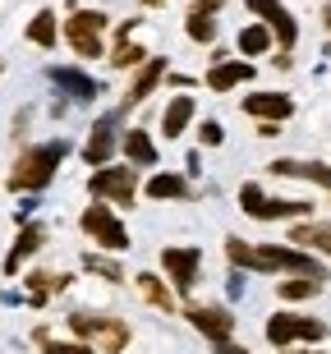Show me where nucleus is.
<instances>
[{"label": "nucleus", "mask_w": 331, "mask_h": 354, "mask_svg": "<svg viewBox=\"0 0 331 354\" xmlns=\"http://www.w3.org/2000/svg\"><path fill=\"white\" fill-rule=\"evenodd\" d=\"M290 244L294 249H313V253H322V258H331V221H299L290 230Z\"/></svg>", "instance_id": "f3484780"}, {"label": "nucleus", "mask_w": 331, "mask_h": 354, "mask_svg": "<svg viewBox=\"0 0 331 354\" xmlns=\"http://www.w3.org/2000/svg\"><path fill=\"white\" fill-rule=\"evenodd\" d=\"M37 345H41L46 354H97L93 345H83V341H51L46 331H37Z\"/></svg>", "instance_id": "c85d7f7f"}, {"label": "nucleus", "mask_w": 331, "mask_h": 354, "mask_svg": "<svg viewBox=\"0 0 331 354\" xmlns=\"http://www.w3.org/2000/svg\"><path fill=\"white\" fill-rule=\"evenodd\" d=\"M41 239H46V230H41L37 221H28L23 230H19V239H14V249L5 253V276H14V272H19V267H23L28 258H32V253L41 249Z\"/></svg>", "instance_id": "a211bd4d"}, {"label": "nucleus", "mask_w": 331, "mask_h": 354, "mask_svg": "<svg viewBox=\"0 0 331 354\" xmlns=\"http://www.w3.org/2000/svg\"><path fill=\"white\" fill-rule=\"evenodd\" d=\"M189 120H193V97L180 92V97H171L166 111H161V133H166V138H180V133L189 129Z\"/></svg>", "instance_id": "5701e85b"}, {"label": "nucleus", "mask_w": 331, "mask_h": 354, "mask_svg": "<svg viewBox=\"0 0 331 354\" xmlns=\"http://www.w3.org/2000/svg\"><path fill=\"white\" fill-rule=\"evenodd\" d=\"M111 124H115V115L97 120V124H93V138H88V147H83V157H88V166H93V171H102V166L111 161V152L120 147V138L111 133Z\"/></svg>", "instance_id": "2eb2a0df"}, {"label": "nucleus", "mask_w": 331, "mask_h": 354, "mask_svg": "<svg viewBox=\"0 0 331 354\" xmlns=\"http://www.w3.org/2000/svg\"><path fill=\"white\" fill-rule=\"evenodd\" d=\"M0 74H5V65H0Z\"/></svg>", "instance_id": "4c0bfd02"}, {"label": "nucleus", "mask_w": 331, "mask_h": 354, "mask_svg": "<svg viewBox=\"0 0 331 354\" xmlns=\"http://www.w3.org/2000/svg\"><path fill=\"white\" fill-rule=\"evenodd\" d=\"M69 331L102 354H120L133 336L124 317H106V313H69Z\"/></svg>", "instance_id": "f03ea898"}, {"label": "nucleus", "mask_w": 331, "mask_h": 354, "mask_svg": "<svg viewBox=\"0 0 331 354\" xmlns=\"http://www.w3.org/2000/svg\"><path fill=\"white\" fill-rule=\"evenodd\" d=\"M133 281H138V295H143L152 308H161V313H175V290H171V281H166V276H157V272H138Z\"/></svg>", "instance_id": "aec40b11"}, {"label": "nucleus", "mask_w": 331, "mask_h": 354, "mask_svg": "<svg viewBox=\"0 0 331 354\" xmlns=\"http://www.w3.org/2000/svg\"><path fill=\"white\" fill-rule=\"evenodd\" d=\"M106 24L111 19L102 10H74L65 19V41L83 55V60H97V55L106 51Z\"/></svg>", "instance_id": "39448f33"}, {"label": "nucleus", "mask_w": 331, "mask_h": 354, "mask_svg": "<svg viewBox=\"0 0 331 354\" xmlns=\"http://www.w3.org/2000/svg\"><path fill=\"white\" fill-rule=\"evenodd\" d=\"M185 317L193 322V331H202L212 345H225L230 336H235V313L230 308H212V304H193V308H185Z\"/></svg>", "instance_id": "9d476101"}, {"label": "nucleus", "mask_w": 331, "mask_h": 354, "mask_svg": "<svg viewBox=\"0 0 331 354\" xmlns=\"http://www.w3.org/2000/svg\"><path fill=\"white\" fill-rule=\"evenodd\" d=\"M249 10L258 14V19H263L267 28H272V37H276L281 46H285V51H290L294 41H299V24H294V14L285 10L281 0H249Z\"/></svg>", "instance_id": "9b49d317"}, {"label": "nucleus", "mask_w": 331, "mask_h": 354, "mask_svg": "<svg viewBox=\"0 0 331 354\" xmlns=\"http://www.w3.org/2000/svg\"><path fill=\"white\" fill-rule=\"evenodd\" d=\"M83 272L102 276V281H111V286H120V281H124V267L111 263V258H102V253H88V258H83Z\"/></svg>", "instance_id": "cd10ccee"}, {"label": "nucleus", "mask_w": 331, "mask_h": 354, "mask_svg": "<svg viewBox=\"0 0 331 354\" xmlns=\"http://www.w3.org/2000/svg\"><path fill=\"white\" fill-rule=\"evenodd\" d=\"M267 341L276 345V350H285V345L294 341H327V322L322 317H304V313H272L267 317Z\"/></svg>", "instance_id": "0eeeda50"}, {"label": "nucleus", "mask_w": 331, "mask_h": 354, "mask_svg": "<svg viewBox=\"0 0 331 354\" xmlns=\"http://www.w3.org/2000/svg\"><path fill=\"white\" fill-rule=\"evenodd\" d=\"M143 194L152 198V203H171V198H185L189 194V184H185V175L161 171V175H152V180L143 184Z\"/></svg>", "instance_id": "b1692460"}, {"label": "nucleus", "mask_w": 331, "mask_h": 354, "mask_svg": "<svg viewBox=\"0 0 331 354\" xmlns=\"http://www.w3.org/2000/svg\"><path fill=\"white\" fill-rule=\"evenodd\" d=\"M46 74H51V83H55V88H65L69 97H74V102H97V97H102V83H97L93 74H83V69L51 65Z\"/></svg>", "instance_id": "ddd939ff"}, {"label": "nucleus", "mask_w": 331, "mask_h": 354, "mask_svg": "<svg viewBox=\"0 0 331 354\" xmlns=\"http://www.w3.org/2000/svg\"><path fill=\"white\" fill-rule=\"evenodd\" d=\"M225 0H193L189 5V14H207V19H216V10H221Z\"/></svg>", "instance_id": "473e14b6"}, {"label": "nucleus", "mask_w": 331, "mask_h": 354, "mask_svg": "<svg viewBox=\"0 0 331 354\" xmlns=\"http://www.w3.org/2000/svg\"><path fill=\"white\" fill-rule=\"evenodd\" d=\"M216 354H249V350H239V345H230V341H225V345H216Z\"/></svg>", "instance_id": "72a5a7b5"}, {"label": "nucleus", "mask_w": 331, "mask_h": 354, "mask_svg": "<svg viewBox=\"0 0 331 354\" xmlns=\"http://www.w3.org/2000/svg\"><path fill=\"white\" fill-rule=\"evenodd\" d=\"M249 79H253L249 60H221V65L207 69V88L212 92H230V88H239V83H249Z\"/></svg>", "instance_id": "412c9836"}, {"label": "nucleus", "mask_w": 331, "mask_h": 354, "mask_svg": "<svg viewBox=\"0 0 331 354\" xmlns=\"http://www.w3.org/2000/svg\"><path fill=\"white\" fill-rule=\"evenodd\" d=\"M185 32H189L193 41H202V46H207V41L216 37V24L207 19V14H189V19H185Z\"/></svg>", "instance_id": "c756f323"}, {"label": "nucleus", "mask_w": 331, "mask_h": 354, "mask_svg": "<svg viewBox=\"0 0 331 354\" xmlns=\"http://www.w3.org/2000/svg\"><path fill=\"white\" fill-rule=\"evenodd\" d=\"M239 212H249L253 221H299L313 212V203H290V198H267L258 184H244L239 189Z\"/></svg>", "instance_id": "423d86ee"}, {"label": "nucleus", "mask_w": 331, "mask_h": 354, "mask_svg": "<svg viewBox=\"0 0 331 354\" xmlns=\"http://www.w3.org/2000/svg\"><path fill=\"white\" fill-rule=\"evenodd\" d=\"M294 354H318V350H294Z\"/></svg>", "instance_id": "c9c22d12"}, {"label": "nucleus", "mask_w": 331, "mask_h": 354, "mask_svg": "<svg viewBox=\"0 0 331 354\" xmlns=\"http://www.w3.org/2000/svg\"><path fill=\"white\" fill-rule=\"evenodd\" d=\"M322 19H327V28H331V5H327V10H322Z\"/></svg>", "instance_id": "f704fd0d"}, {"label": "nucleus", "mask_w": 331, "mask_h": 354, "mask_svg": "<svg viewBox=\"0 0 331 354\" xmlns=\"http://www.w3.org/2000/svg\"><path fill=\"white\" fill-rule=\"evenodd\" d=\"M161 79H166V60H161V55H147V65H143V69H133V83H129V97H124V106L147 102V97L157 92Z\"/></svg>", "instance_id": "4468645a"}, {"label": "nucleus", "mask_w": 331, "mask_h": 354, "mask_svg": "<svg viewBox=\"0 0 331 354\" xmlns=\"http://www.w3.org/2000/svg\"><path fill=\"white\" fill-rule=\"evenodd\" d=\"M88 194L97 203H111V207H133V198H138V171L133 166H102V171L88 175Z\"/></svg>", "instance_id": "20e7f679"}, {"label": "nucleus", "mask_w": 331, "mask_h": 354, "mask_svg": "<svg viewBox=\"0 0 331 354\" xmlns=\"http://www.w3.org/2000/svg\"><path fill=\"white\" fill-rule=\"evenodd\" d=\"M198 143H202V147H221V143H225L221 120H202V124H198Z\"/></svg>", "instance_id": "2f4dec72"}, {"label": "nucleus", "mask_w": 331, "mask_h": 354, "mask_svg": "<svg viewBox=\"0 0 331 354\" xmlns=\"http://www.w3.org/2000/svg\"><path fill=\"white\" fill-rule=\"evenodd\" d=\"M244 115H253L258 124H281L294 115V102L285 92H253V97H244Z\"/></svg>", "instance_id": "f8f14e48"}, {"label": "nucleus", "mask_w": 331, "mask_h": 354, "mask_svg": "<svg viewBox=\"0 0 331 354\" xmlns=\"http://www.w3.org/2000/svg\"><path fill=\"white\" fill-rule=\"evenodd\" d=\"M79 225H83V230H88V235H93L106 253H124V249H129V230H124V221L115 216V207H111V203H97V207H88V212L79 216Z\"/></svg>", "instance_id": "6e6552de"}, {"label": "nucleus", "mask_w": 331, "mask_h": 354, "mask_svg": "<svg viewBox=\"0 0 331 354\" xmlns=\"http://www.w3.org/2000/svg\"><path fill=\"white\" fill-rule=\"evenodd\" d=\"M65 157H69L65 138H51V143H37V147H28V152H19V161H14V171H10V189L14 194H37V189H46Z\"/></svg>", "instance_id": "f257e3e1"}, {"label": "nucleus", "mask_w": 331, "mask_h": 354, "mask_svg": "<svg viewBox=\"0 0 331 354\" xmlns=\"http://www.w3.org/2000/svg\"><path fill=\"white\" fill-rule=\"evenodd\" d=\"M225 258H230L235 267H249V258H253V244H244L239 235H230V239H225Z\"/></svg>", "instance_id": "7c9ffc66"}, {"label": "nucleus", "mask_w": 331, "mask_h": 354, "mask_svg": "<svg viewBox=\"0 0 331 354\" xmlns=\"http://www.w3.org/2000/svg\"><path fill=\"white\" fill-rule=\"evenodd\" d=\"M322 286H327V276H290V281H276V295L285 304H294V299H313V295H322Z\"/></svg>", "instance_id": "393cba45"}, {"label": "nucleus", "mask_w": 331, "mask_h": 354, "mask_svg": "<svg viewBox=\"0 0 331 354\" xmlns=\"http://www.w3.org/2000/svg\"><path fill=\"white\" fill-rule=\"evenodd\" d=\"M198 267H202V253L193 244H166L161 249V272H166L175 295H189L198 286Z\"/></svg>", "instance_id": "1a4fd4ad"}, {"label": "nucleus", "mask_w": 331, "mask_h": 354, "mask_svg": "<svg viewBox=\"0 0 331 354\" xmlns=\"http://www.w3.org/2000/svg\"><path fill=\"white\" fill-rule=\"evenodd\" d=\"M249 272H290V276H327V267L313 253L294 244H258L249 258Z\"/></svg>", "instance_id": "7ed1b4c3"}, {"label": "nucleus", "mask_w": 331, "mask_h": 354, "mask_svg": "<svg viewBox=\"0 0 331 354\" xmlns=\"http://www.w3.org/2000/svg\"><path fill=\"white\" fill-rule=\"evenodd\" d=\"M120 147H124V157H129V166L133 171H138V166H157V143H152V138H147L143 129H124L120 133Z\"/></svg>", "instance_id": "4be33fe9"}, {"label": "nucleus", "mask_w": 331, "mask_h": 354, "mask_svg": "<svg viewBox=\"0 0 331 354\" xmlns=\"http://www.w3.org/2000/svg\"><path fill=\"white\" fill-rule=\"evenodd\" d=\"M28 41H32V46H41V51H51L55 41H60V24H55L51 10H37V14H32V24H28Z\"/></svg>", "instance_id": "a878e982"}, {"label": "nucleus", "mask_w": 331, "mask_h": 354, "mask_svg": "<svg viewBox=\"0 0 331 354\" xmlns=\"http://www.w3.org/2000/svg\"><path fill=\"white\" fill-rule=\"evenodd\" d=\"M239 51L244 55H267L272 51V28L267 24H244L239 28Z\"/></svg>", "instance_id": "bb28decb"}, {"label": "nucleus", "mask_w": 331, "mask_h": 354, "mask_svg": "<svg viewBox=\"0 0 331 354\" xmlns=\"http://www.w3.org/2000/svg\"><path fill=\"white\" fill-rule=\"evenodd\" d=\"M133 24H138V19L120 24V41H115V51H111V65L115 69H143L147 65V51L133 41Z\"/></svg>", "instance_id": "6ab92c4d"}, {"label": "nucleus", "mask_w": 331, "mask_h": 354, "mask_svg": "<svg viewBox=\"0 0 331 354\" xmlns=\"http://www.w3.org/2000/svg\"><path fill=\"white\" fill-rule=\"evenodd\" d=\"M147 5H157V0H147Z\"/></svg>", "instance_id": "e433bc0d"}, {"label": "nucleus", "mask_w": 331, "mask_h": 354, "mask_svg": "<svg viewBox=\"0 0 331 354\" xmlns=\"http://www.w3.org/2000/svg\"><path fill=\"white\" fill-rule=\"evenodd\" d=\"M267 171L285 175V180H313V184H322V189L331 194V166H322V161H290V157H281V161H272Z\"/></svg>", "instance_id": "dca6fc26"}]
</instances>
